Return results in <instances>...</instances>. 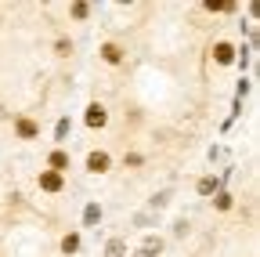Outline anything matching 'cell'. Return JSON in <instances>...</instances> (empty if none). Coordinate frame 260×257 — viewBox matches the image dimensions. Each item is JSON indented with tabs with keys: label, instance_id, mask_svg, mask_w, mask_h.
I'll list each match as a JSON object with an SVG mask.
<instances>
[{
	"label": "cell",
	"instance_id": "obj_17",
	"mask_svg": "<svg viewBox=\"0 0 260 257\" xmlns=\"http://www.w3.org/2000/svg\"><path fill=\"white\" fill-rule=\"evenodd\" d=\"M167 203H170V192H159V196L152 199V207H167Z\"/></svg>",
	"mask_w": 260,
	"mask_h": 257
},
{
	"label": "cell",
	"instance_id": "obj_6",
	"mask_svg": "<svg viewBox=\"0 0 260 257\" xmlns=\"http://www.w3.org/2000/svg\"><path fill=\"white\" fill-rule=\"evenodd\" d=\"M213 58L220 62V66H232V62H235V47L220 40V44H213Z\"/></svg>",
	"mask_w": 260,
	"mask_h": 257
},
{
	"label": "cell",
	"instance_id": "obj_11",
	"mask_svg": "<svg viewBox=\"0 0 260 257\" xmlns=\"http://www.w3.org/2000/svg\"><path fill=\"white\" fill-rule=\"evenodd\" d=\"M76 250H80V236H76V232H69V236L61 239V253H76Z\"/></svg>",
	"mask_w": 260,
	"mask_h": 257
},
{
	"label": "cell",
	"instance_id": "obj_3",
	"mask_svg": "<svg viewBox=\"0 0 260 257\" xmlns=\"http://www.w3.org/2000/svg\"><path fill=\"white\" fill-rule=\"evenodd\" d=\"M109 163H112L109 152H98V149H94V152L87 156V170H90V174H105V170H109Z\"/></svg>",
	"mask_w": 260,
	"mask_h": 257
},
{
	"label": "cell",
	"instance_id": "obj_18",
	"mask_svg": "<svg viewBox=\"0 0 260 257\" xmlns=\"http://www.w3.org/2000/svg\"><path fill=\"white\" fill-rule=\"evenodd\" d=\"M54 51H58V54H69V51H73V44H69V40H58V44H54Z\"/></svg>",
	"mask_w": 260,
	"mask_h": 257
},
{
	"label": "cell",
	"instance_id": "obj_4",
	"mask_svg": "<svg viewBox=\"0 0 260 257\" xmlns=\"http://www.w3.org/2000/svg\"><path fill=\"white\" fill-rule=\"evenodd\" d=\"M69 163H73V159H69V152H65V149H54V152L47 156V167H51L54 174H65V170H69Z\"/></svg>",
	"mask_w": 260,
	"mask_h": 257
},
{
	"label": "cell",
	"instance_id": "obj_14",
	"mask_svg": "<svg viewBox=\"0 0 260 257\" xmlns=\"http://www.w3.org/2000/svg\"><path fill=\"white\" fill-rule=\"evenodd\" d=\"M141 250H152V253H155V257H159V250H162V239H159V236H148V239H145V246H141Z\"/></svg>",
	"mask_w": 260,
	"mask_h": 257
},
{
	"label": "cell",
	"instance_id": "obj_19",
	"mask_svg": "<svg viewBox=\"0 0 260 257\" xmlns=\"http://www.w3.org/2000/svg\"><path fill=\"white\" fill-rule=\"evenodd\" d=\"M174 236H188V221H177L174 224Z\"/></svg>",
	"mask_w": 260,
	"mask_h": 257
},
{
	"label": "cell",
	"instance_id": "obj_16",
	"mask_svg": "<svg viewBox=\"0 0 260 257\" xmlns=\"http://www.w3.org/2000/svg\"><path fill=\"white\" fill-rule=\"evenodd\" d=\"M69 15H73V18H87V15H90V4H73Z\"/></svg>",
	"mask_w": 260,
	"mask_h": 257
},
{
	"label": "cell",
	"instance_id": "obj_13",
	"mask_svg": "<svg viewBox=\"0 0 260 257\" xmlns=\"http://www.w3.org/2000/svg\"><path fill=\"white\" fill-rule=\"evenodd\" d=\"M213 203H217V210H232L235 196H232V192H217V196H213Z\"/></svg>",
	"mask_w": 260,
	"mask_h": 257
},
{
	"label": "cell",
	"instance_id": "obj_5",
	"mask_svg": "<svg viewBox=\"0 0 260 257\" xmlns=\"http://www.w3.org/2000/svg\"><path fill=\"white\" fill-rule=\"evenodd\" d=\"M195 192H199V196H217V192H220V178H213V174L199 178V185H195Z\"/></svg>",
	"mask_w": 260,
	"mask_h": 257
},
{
	"label": "cell",
	"instance_id": "obj_12",
	"mask_svg": "<svg viewBox=\"0 0 260 257\" xmlns=\"http://www.w3.org/2000/svg\"><path fill=\"white\" fill-rule=\"evenodd\" d=\"M203 8H206V11H235V4H232V0H206Z\"/></svg>",
	"mask_w": 260,
	"mask_h": 257
},
{
	"label": "cell",
	"instance_id": "obj_2",
	"mask_svg": "<svg viewBox=\"0 0 260 257\" xmlns=\"http://www.w3.org/2000/svg\"><path fill=\"white\" fill-rule=\"evenodd\" d=\"M37 185H40L44 192H61V185H65V174H54V170H40Z\"/></svg>",
	"mask_w": 260,
	"mask_h": 257
},
{
	"label": "cell",
	"instance_id": "obj_8",
	"mask_svg": "<svg viewBox=\"0 0 260 257\" xmlns=\"http://www.w3.org/2000/svg\"><path fill=\"white\" fill-rule=\"evenodd\" d=\"M102 58L109 62V66H119V62H123V47L119 44H105L102 47Z\"/></svg>",
	"mask_w": 260,
	"mask_h": 257
},
{
	"label": "cell",
	"instance_id": "obj_9",
	"mask_svg": "<svg viewBox=\"0 0 260 257\" xmlns=\"http://www.w3.org/2000/svg\"><path fill=\"white\" fill-rule=\"evenodd\" d=\"M98 221H102V207H98V203H87V210H83V224H87V229H94Z\"/></svg>",
	"mask_w": 260,
	"mask_h": 257
},
{
	"label": "cell",
	"instance_id": "obj_7",
	"mask_svg": "<svg viewBox=\"0 0 260 257\" xmlns=\"http://www.w3.org/2000/svg\"><path fill=\"white\" fill-rule=\"evenodd\" d=\"M15 134H18L22 141H29V138H37V134H40V127L32 123V120H18V123H15Z\"/></svg>",
	"mask_w": 260,
	"mask_h": 257
},
{
	"label": "cell",
	"instance_id": "obj_10",
	"mask_svg": "<svg viewBox=\"0 0 260 257\" xmlns=\"http://www.w3.org/2000/svg\"><path fill=\"white\" fill-rule=\"evenodd\" d=\"M105 257H126V239H109Z\"/></svg>",
	"mask_w": 260,
	"mask_h": 257
},
{
	"label": "cell",
	"instance_id": "obj_15",
	"mask_svg": "<svg viewBox=\"0 0 260 257\" xmlns=\"http://www.w3.org/2000/svg\"><path fill=\"white\" fill-rule=\"evenodd\" d=\"M54 138H58V141H65V138H69V120H58V127H54Z\"/></svg>",
	"mask_w": 260,
	"mask_h": 257
},
{
	"label": "cell",
	"instance_id": "obj_20",
	"mask_svg": "<svg viewBox=\"0 0 260 257\" xmlns=\"http://www.w3.org/2000/svg\"><path fill=\"white\" fill-rule=\"evenodd\" d=\"M134 257H155V253H152V250H138Z\"/></svg>",
	"mask_w": 260,
	"mask_h": 257
},
{
	"label": "cell",
	"instance_id": "obj_1",
	"mask_svg": "<svg viewBox=\"0 0 260 257\" xmlns=\"http://www.w3.org/2000/svg\"><path fill=\"white\" fill-rule=\"evenodd\" d=\"M83 120H87V127H105V123H109V112H105V105H102V102H90Z\"/></svg>",
	"mask_w": 260,
	"mask_h": 257
}]
</instances>
